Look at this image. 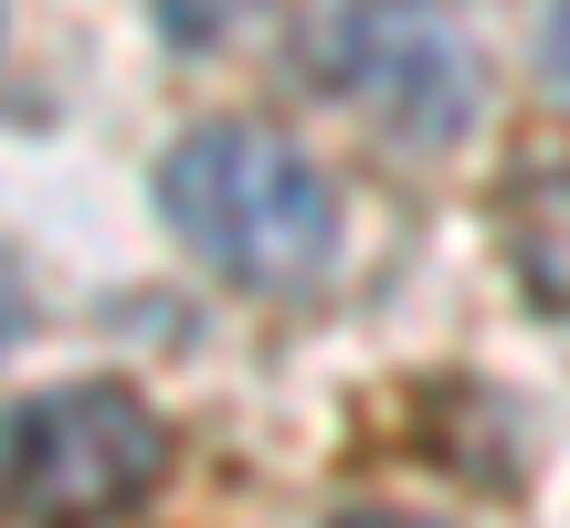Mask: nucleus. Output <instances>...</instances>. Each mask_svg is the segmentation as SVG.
Wrapping results in <instances>:
<instances>
[{
  "label": "nucleus",
  "instance_id": "1",
  "mask_svg": "<svg viewBox=\"0 0 570 528\" xmlns=\"http://www.w3.org/2000/svg\"><path fill=\"white\" fill-rule=\"evenodd\" d=\"M159 212L180 223V244L202 264H223L254 296H296L338 254V190H327V169L296 138L244 127V117L190 127L159 159Z\"/></svg>",
  "mask_w": 570,
  "mask_h": 528
},
{
  "label": "nucleus",
  "instance_id": "2",
  "mask_svg": "<svg viewBox=\"0 0 570 528\" xmlns=\"http://www.w3.org/2000/svg\"><path fill=\"white\" fill-rule=\"evenodd\" d=\"M169 433L138 391L75 381L0 412V518L11 528H117L148 508Z\"/></svg>",
  "mask_w": 570,
  "mask_h": 528
},
{
  "label": "nucleus",
  "instance_id": "3",
  "mask_svg": "<svg viewBox=\"0 0 570 528\" xmlns=\"http://www.w3.org/2000/svg\"><path fill=\"white\" fill-rule=\"evenodd\" d=\"M317 63L370 127H391L412 148H444L475 117V96H487L475 42L454 32L444 0H338L317 32Z\"/></svg>",
  "mask_w": 570,
  "mask_h": 528
},
{
  "label": "nucleus",
  "instance_id": "4",
  "mask_svg": "<svg viewBox=\"0 0 570 528\" xmlns=\"http://www.w3.org/2000/svg\"><path fill=\"white\" fill-rule=\"evenodd\" d=\"M508 254L539 306H570V169H529L508 190Z\"/></svg>",
  "mask_w": 570,
  "mask_h": 528
},
{
  "label": "nucleus",
  "instance_id": "5",
  "mask_svg": "<svg viewBox=\"0 0 570 528\" xmlns=\"http://www.w3.org/2000/svg\"><path fill=\"white\" fill-rule=\"evenodd\" d=\"M223 11H233V0H223ZM169 32H180V42H212L223 21H212V0H169Z\"/></svg>",
  "mask_w": 570,
  "mask_h": 528
},
{
  "label": "nucleus",
  "instance_id": "6",
  "mask_svg": "<svg viewBox=\"0 0 570 528\" xmlns=\"http://www.w3.org/2000/svg\"><path fill=\"white\" fill-rule=\"evenodd\" d=\"M550 75H560V96H570V0H550Z\"/></svg>",
  "mask_w": 570,
  "mask_h": 528
},
{
  "label": "nucleus",
  "instance_id": "7",
  "mask_svg": "<svg viewBox=\"0 0 570 528\" xmlns=\"http://www.w3.org/2000/svg\"><path fill=\"white\" fill-rule=\"evenodd\" d=\"M338 528H444V518H412V508H348Z\"/></svg>",
  "mask_w": 570,
  "mask_h": 528
},
{
  "label": "nucleus",
  "instance_id": "8",
  "mask_svg": "<svg viewBox=\"0 0 570 528\" xmlns=\"http://www.w3.org/2000/svg\"><path fill=\"white\" fill-rule=\"evenodd\" d=\"M21 327V285H11V264H0V339Z\"/></svg>",
  "mask_w": 570,
  "mask_h": 528
}]
</instances>
